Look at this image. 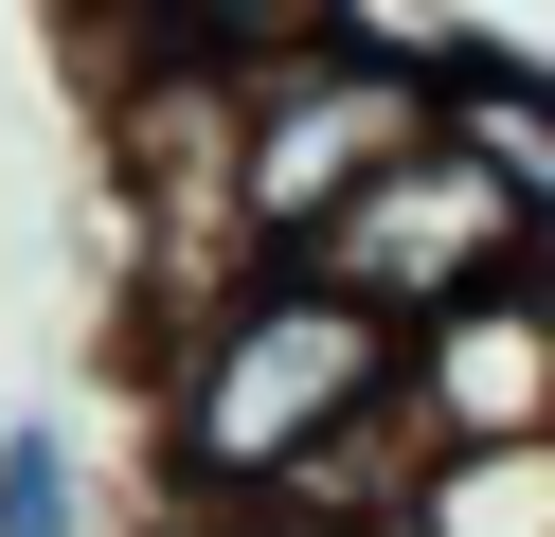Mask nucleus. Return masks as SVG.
I'll list each match as a JSON object with an SVG mask.
<instances>
[{
	"label": "nucleus",
	"instance_id": "obj_3",
	"mask_svg": "<svg viewBox=\"0 0 555 537\" xmlns=\"http://www.w3.org/2000/svg\"><path fill=\"white\" fill-rule=\"evenodd\" d=\"M412 430L466 448V430H555V233L519 269H483L466 305L412 322Z\"/></svg>",
	"mask_w": 555,
	"mask_h": 537
},
{
	"label": "nucleus",
	"instance_id": "obj_6",
	"mask_svg": "<svg viewBox=\"0 0 555 537\" xmlns=\"http://www.w3.org/2000/svg\"><path fill=\"white\" fill-rule=\"evenodd\" d=\"M0 537H90V448H73L54 412L0 430Z\"/></svg>",
	"mask_w": 555,
	"mask_h": 537
},
{
	"label": "nucleus",
	"instance_id": "obj_4",
	"mask_svg": "<svg viewBox=\"0 0 555 537\" xmlns=\"http://www.w3.org/2000/svg\"><path fill=\"white\" fill-rule=\"evenodd\" d=\"M376 537H555V430H466V448H412L395 520Z\"/></svg>",
	"mask_w": 555,
	"mask_h": 537
},
{
	"label": "nucleus",
	"instance_id": "obj_1",
	"mask_svg": "<svg viewBox=\"0 0 555 537\" xmlns=\"http://www.w3.org/2000/svg\"><path fill=\"white\" fill-rule=\"evenodd\" d=\"M430 448L412 430V322L359 305L340 269H305V251H251V269H216V305L180 322V358H162V484L197 501H287V520H395V484Z\"/></svg>",
	"mask_w": 555,
	"mask_h": 537
},
{
	"label": "nucleus",
	"instance_id": "obj_5",
	"mask_svg": "<svg viewBox=\"0 0 555 537\" xmlns=\"http://www.w3.org/2000/svg\"><path fill=\"white\" fill-rule=\"evenodd\" d=\"M430 107H448V143H483V162L519 179V215L555 233V72H519V54H483V36H448V72H430Z\"/></svg>",
	"mask_w": 555,
	"mask_h": 537
},
{
	"label": "nucleus",
	"instance_id": "obj_2",
	"mask_svg": "<svg viewBox=\"0 0 555 537\" xmlns=\"http://www.w3.org/2000/svg\"><path fill=\"white\" fill-rule=\"evenodd\" d=\"M538 251V215H519V179L483 162V143H448V107H430V143H395V162L359 179V197L305 233V269H340L359 305H395V322H430V305H466L483 269H519Z\"/></svg>",
	"mask_w": 555,
	"mask_h": 537
}]
</instances>
